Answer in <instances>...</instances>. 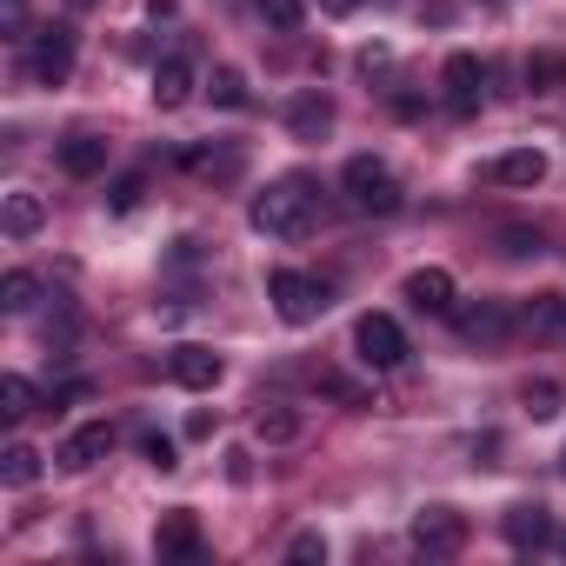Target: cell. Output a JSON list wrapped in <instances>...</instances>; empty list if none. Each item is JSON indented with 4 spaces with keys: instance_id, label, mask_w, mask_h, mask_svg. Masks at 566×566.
Segmentation results:
<instances>
[{
    "instance_id": "obj_20",
    "label": "cell",
    "mask_w": 566,
    "mask_h": 566,
    "mask_svg": "<svg viewBox=\"0 0 566 566\" xmlns=\"http://www.w3.org/2000/svg\"><path fill=\"white\" fill-rule=\"evenodd\" d=\"M34 301H41V280L28 266L0 273V314H34Z\"/></svg>"
},
{
    "instance_id": "obj_4",
    "label": "cell",
    "mask_w": 566,
    "mask_h": 566,
    "mask_svg": "<svg viewBox=\"0 0 566 566\" xmlns=\"http://www.w3.org/2000/svg\"><path fill=\"white\" fill-rule=\"evenodd\" d=\"M354 354H360L367 374H394V367L407 360L400 321H394V314H360V321H354Z\"/></svg>"
},
{
    "instance_id": "obj_7",
    "label": "cell",
    "mask_w": 566,
    "mask_h": 566,
    "mask_svg": "<svg viewBox=\"0 0 566 566\" xmlns=\"http://www.w3.org/2000/svg\"><path fill=\"white\" fill-rule=\"evenodd\" d=\"M413 546H420L427 559H453V553L467 546V513H453V506H420V513H413Z\"/></svg>"
},
{
    "instance_id": "obj_10",
    "label": "cell",
    "mask_w": 566,
    "mask_h": 566,
    "mask_svg": "<svg viewBox=\"0 0 566 566\" xmlns=\"http://www.w3.org/2000/svg\"><path fill=\"white\" fill-rule=\"evenodd\" d=\"M407 307L413 314H453L460 307V287H453V273L447 266H420V273H407Z\"/></svg>"
},
{
    "instance_id": "obj_14",
    "label": "cell",
    "mask_w": 566,
    "mask_h": 566,
    "mask_svg": "<svg viewBox=\"0 0 566 566\" xmlns=\"http://www.w3.org/2000/svg\"><path fill=\"white\" fill-rule=\"evenodd\" d=\"M154 553H160V559H200V553H207L200 520H193L187 506H180V513H167V520H160V533H154Z\"/></svg>"
},
{
    "instance_id": "obj_19",
    "label": "cell",
    "mask_w": 566,
    "mask_h": 566,
    "mask_svg": "<svg viewBox=\"0 0 566 566\" xmlns=\"http://www.w3.org/2000/svg\"><path fill=\"white\" fill-rule=\"evenodd\" d=\"M0 227H8V240H34V233L48 227L41 193H8V207H0Z\"/></svg>"
},
{
    "instance_id": "obj_28",
    "label": "cell",
    "mask_w": 566,
    "mask_h": 566,
    "mask_svg": "<svg viewBox=\"0 0 566 566\" xmlns=\"http://www.w3.org/2000/svg\"><path fill=\"white\" fill-rule=\"evenodd\" d=\"M520 407H526L533 420H559V387H553V380H526V387H520Z\"/></svg>"
},
{
    "instance_id": "obj_22",
    "label": "cell",
    "mask_w": 566,
    "mask_h": 566,
    "mask_svg": "<svg viewBox=\"0 0 566 566\" xmlns=\"http://www.w3.org/2000/svg\"><path fill=\"white\" fill-rule=\"evenodd\" d=\"M0 480H8V486H34L41 480V453L28 440H14L8 453H0Z\"/></svg>"
},
{
    "instance_id": "obj_27",
    "label": "cell",
    "mask_w": 566,
    "mask_h": 566,
    "mask_svg": "<svg viewBox=\"0 0 566 566\" xmlns=\"http://www.w3.org/2000/svg\"><path fill=\"white\" fill-rule=\"evenodd\" d=\"M180 160H187L193 174H220V180H227V174L240 167V154H233V147H187Z\"/></svg>"
},
{
    "instance_id": "obj_8",
    "label": "cell",
    "mask_w": 566,
    "mask_h": 566,
    "mask_svg": "<svg viewBox=\"0 0 566 566\" xmlns=\"http://www.w3.org/2000/svg\"><path fill=\"white\" fill-rule=\"evenodd\" d=\"M440 94H447L453 114H480V101H486V61H480V54H447Z\"/></svg>"
},
{
    "instance_id": "obj_24",
    "label": "cell",
    "mask_w": 566,
    "mask_h": 566,
    "mask_svg": "<svg viewBox=\"0 0 566 566\" xmlns=\"http://www.w3.org/2000/svg\"><path fill=\"white\" fill-rule=\"evenodd\" d=\"M526 87L533 94H566V54H533L526 61Z\"/></svg>"
},
{
    "instance_id": "obj_32",
    "label": "cell",
    "mask_w": 566,
    "mask_h": 566,
    "mask_svg": "<svg viewBox=\"0 0 566 566\" xmlns=\"http://www.w3.org/2000/svg\"><path fill=\"white\" fill-rule=\"evenodd\" d=\"M287 559L314 566V559H327V539H321V533H294V539H287Z\"/></svg>"
},
{
    "instance_id": "obj_18",
    "label": "cell",
    "mask_w": 566,
    "mask_h": 566,
    "mask_svg": "<svg viewBox=\"0 0 566 566\" xmlns=\"http://www.w3.org/2000/svg\"><path fill=\"white\" fill-rule=\"evenodd\" d=\"M520 327L539 334V340H566V294H533L520 307Z\"/></svg>"
},
{
    "instance_id": "obj_13",
    "label": "cell",
    "mask_w": 566,
    "mask_h": 566,
    "mask_svg": "<svg viewBox=\"0 0 566 566\" xmlns=\"http://www.w3.org/2000/svg\"><path fill=\"white\" fill-rule=\"evenodd\" d=\"M287 134H294V140H327V134H334V94H321V87L294 94V101H287Z\"/></svg>"
},
{
    "instance_id": "obj_12",
    "label": "cell",
    "mask_w": 566,
    "mask_h": 566,
    "mask_svg": "<svg viewBox=\"0 0 566 566\" xmlns=\"http://www.w3.org/2000/svg\"><path fill=\"white\" fill-rule=\"evenodd\" d=\"M500 533H506V546H520V553H539V546H553L559 539V526H553V513L546 506H506V520H500Z\"/></svg>"
},
{
    "instance_id": "obj_16",
    "label": "cell",
    "mask_w": 566,
    "mask_h": 566,
    "mask_svg": "<svg viewBox=\"0 0 566 566\" xmlns=\"http://www.w3.org/2000/svg\"><path fill=\"white\" fill-rule=\"evenodd\" d=\"M61 174H67V180L107 174V140H101V134H67V140H61Z\"/></svg>"
},
{
    "instance_id": "obj_30",
    "label": "cell",
    "mask_w": 566,
    "mask_h": 566,
    "mask_svg": "<svg viewBox=\"0 0 566 566\" xmlns=\"http://www.w3.org/2000/svg\"><path fill=\"white\" fill-rule=\"evenodd\" d=\"M500 253L526 260V253H539V233H533V227H500Z\"/></svg>"
},
{
    "instance_id": "obj_6",
    "label": "cell",
    "mask_w": 566,
    "mask_h": 566,
    "mask_svg": "<svg viewBox=\"0 0 566 566\" xmlns=\"http://www.w3.org/2000/svg\"><path fill=\"white\" fill-rule=\"evenodd\" d=\"M74 28L67 21H54V28H41L34 34V54H28V81H41V87H61L67 74H74Z\"/></svg>"
},
{
    "instance_id": "obj_2",
    "label": "cell",
    "mask_w": 566,
    "mask_h": 566,
    "mask_svg": "<svg viewBox=\"0 0 566 566\" xmlns=\"http://www.w3.org/2000/svg\"><path fill=\"white\" fill-rule=\"evenodd\" d=\"M266 301H273V314L287 321V327H314L327 307H334V287L321 273H301V266H273L266 273Z\"/></svg>"
},
{
    "instance_id": "obj_5",
    "label": "cell",
    "mask_w": 566,
    "mask_h": 566,
    "mask_svg": "<svg viewBox=\"0 0 566 566\" xmlns=\"http://www.w3.org/2000/svg\"><path fill=\"white\" fill-rule=\"evenodd\" d=\"M447 321H453V334H460L467 347H500V340L520 327V314H513L506 301H467V307H453Z\"/></svg>"
},
{
    "instance_id": "obj_35",
    "label": "cell",
    "mask_w": 566,
    "mask_h": 566,
    "mask_svg": "<svg viewBox=\"0 0 566 566\" xmlns=\"http://www.w3.org/2000/svg\"><path fill=\"white\" fill-rule=\"evenodd\" d=\"M67 8H74V14H87V8H101V0H67Z\"/></svg>"
},
{
    "instance_id": "obj_33",
    "label": "cell",
    "mask_w": 566,
    "mask_h": 566,
    "mask_svg": "<svg viewBox=\"0 0 566 566\" xmlns=\"http://www.w3.org/2000/svg\"><path fill=\"white\" fill-rule=\"evenodd\" d=\"M227 480L247 486V480H253V453H227Z\"/></svg>"
},
{
    "instance_id": "obj_21",
    "label": "cell",
    "mask_w": 566,
    "mask_h": 566,
    "mask_svg": "<svg viewBox=\"0 0 566 566\" xmlns=\"http://www.w3.org/2000/svg\"><path fill=\"white\" fill-rule=\"evenodd\" d=\"M0 413H8V420L41 413V394H34V380H28V374H0Z\"/></svg>"
},
{
    "instance_id": "obj_15",
    "label": "cell",
    "mask_w": 566,
    "mask_h": 566,
    "mask_svg": "<svg viewBox=\"0 0 566 566\" xmlns=\"http://www.w3.org/2000/svg\"><path fill=\"white\" fill-rule=\"evenodd\" d=\"M187 101H193V61H187V54H167V61L154 67V107L174 114V107H187Z\"/></svg>"
},
{
    "instance_id": "obj_37",
    "label": "cell",
    "mask_w": 566,
    "mask_h": 566,
    "mask_svg": "<svg viewBox=\"0 0 566 566\" xmlns=\"http://www.w3.org/2000/svg\"><path fill=\"white\" fill-rule=\"evenodd\" d=\"M559 473H566V453H559Z\"/></svg>"
},
{
    "instance_id": "obj_34",
    "label": "cell",
    "mask_w": 566,
    "mask_h": 566,
    "mask_svg": "<svg viewBox=\"0 0 566 566\" xmlns=\"http://www.w3.org/2000/svg\"><path fill=\"white\" fill-rule=\"evenodd\" d=\"M321 8H327V14H354V8H360V0H321Z\"/></svg>"
},
{
    "instance_id": "obj_36",
    "label": "cell",
    "mask_w": 566,
    "mask_h": 566,
    "mask_svg": "<svg viewBox=\"0 0 566 566\" xmlns=\"http://www.w3.org/2000/svg\"><path fill=\"white\" fill-rule=\"evenodd\" d=\"M559 553H566V533H559Z\"/></svg>"
},
{
    "instance_id": "obj_23",
    "label": "cell",
    "mask_w": 566,
    "mask_h": 566,
    "mask_svg": "<svg viewBox=\"0 0 566 566\" xmlns=\"http://www.w3.org/2000/svg\"><path fill=\"white\" fill-rule=\"evenodd\" d=\"M207 94H213V107H227V114H240V107L253 101V94H247V74H240V67H213Z\"/></svg>"
},
{
    "instance_id": "obj_25",
    "label": "cell",
    "mask_w": 566,
    "mask_h": 566,
    "mask_svg": "<svg viewBox=\"0 0 566 566\" xmlns=\"http://www.w3.org/2000/svg\"><path fill=\"white\" fill-rule=\"evenodd\" d=\"M253 433H260L266 447H287V440L301 433V413H287V407H260V420H253Z\"/></svg>"
},
{
    "instance_id": "obj_29",
    "label": "cell",
    "mask_w": 566,
    "mask_h": 566,
    "mask_svg": "<svg viewBox=\"0 0 566 566\" xmlns=\"http://www.w3.org/2000/svg\"><path fill=\"white\" fill-rule=\"evenodd\" d=\"M140 193H147V174H127V180H114L107 207H114V213H134V207H140Z\"/></svg>"
},
{
    "instance_id": "obj_31",
    "label": "cell",
    "mask_w": 566,
    "mask_h": 566,
    "mask_svg": "<svg viewBox=\"0 0 566 566\" xmlns=\"http://www.w3.org/2000/svg\"><path fill=\"white\" fill-rule=\"evenodd\" d=\"M140 453H147V467H160V473H174V467H180V460H174V440H167V433H147V440H140Z\"/></svg>"
},
{
    "instance_id": "obj_9",
    "label": "cell",
    "mask_w": 566,
    "mask_h": 566,
    "mask_svg": "<svg viewBox=\"0 0 566 566\" xmlns=\"http://www.w3.org/2000/svg\"><path fill=\"white\" fill-rule=\"evenodd\" d=\"M220 374H227V360H220L213 347H193V340H187V347H174V354H167V380H174V387H187V394H213V387H220Z\"/></svg>"
},
{
    "instance_id": "obj_17",
    "label": "cell",
    "mask_w": 566,
    "mask_h": 566,
    "mask_svg": "<svg viewBox=\"0 0 566 566\" xmlns=\"http://www.w3.org/2000/svg\"><path fill=\"white\" fill-rule=\"evenodd\" d=\"M486 174H493L500 187H539V180H546V154H539V147H513V154H500Z\"/></svg>"
},
{
    "instance_id": "obj_3",
    "label": "cell",
    "mask_w": 566,
    "mask_h": 566,
    "mask_svg": "<svg viewBox=\"0 0 566 566\" xmlns=\"http://www.w3.org/2000/svg\"><path fill=\"white\" fill-rule=\"evenodd\" d=\"M340 193H347L354 213H400V180H394V167L374 160V154H354V160L340 167Z\"/></svg>"
},
{
    "instance_id": "obj_11",
    "label": "cell",
    "mask_w": 566,
    "mask_h": 566,
    "mask_svg": "<svg viewBox=\"0 0 566 566\" xmlns=\"http://www.w3.org/2000/svg\"><path fill=\"white\" fill-rule=\"evenodd\" d=\"M107 453H114V427H107V420H87V427H74V433L61 440L54 460H61L67 473H87V467H101Z\"/></svg>"
},
{
    "instance_id": "obj_26",
    "label": "cell",
    "mask_w": 566,
    "mask_h": 566,
    "mask_svg": "<svg viewBox=\"0 0 566 566\" xmlns=\"http://www.w3.org/2000/svg\"><path fill=\"white\" fill-rule=\"evenodd\" d=\"M260 21H266L273 34H294V28L307 21V0H260Z\"/></svg>"
},
{
    "instance_id": "obj_1",
    "label": "cell",
    "mask_w": 566,
    "mask_h": 566,
    "mask_svg": "<svg viewBox=\"0 0 566 566\" xmlns=\"http://www.w3.org/2000/svg\"><path fill=\"white\" fill-rule=\"evenodd\" d=\"M253 227L266 240H307L321 227V187L307 174H287V180H273L260 200H253Z\"/></svg>"
}]
</instances>
